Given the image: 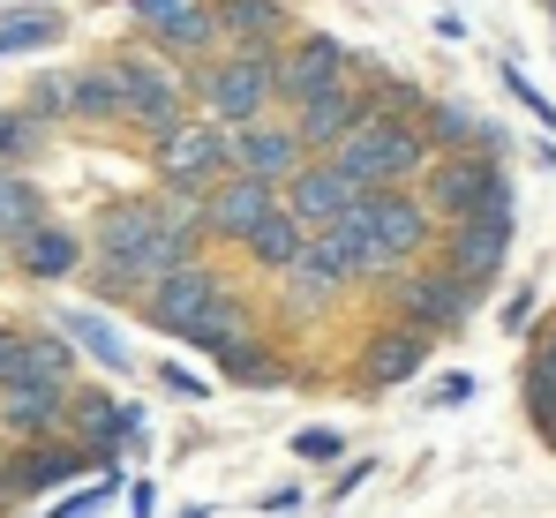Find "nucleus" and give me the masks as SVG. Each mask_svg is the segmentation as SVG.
I'll list each match as a JSON object with an SVG mask.
<instances>
[{
  "instance_id": "obj_1",
  "label": "nucleus",
  "mask_w": 556,
  "mask_h": 518,
  "mask_svg": "<svg viewBox=\"0 0 556 518\" xmlns=\"http://www.w3.org/2000/svg\"><path fill=\"white\" fill-rule=\"evenodd\" d=\"M339 166L354 173V188L376 195V188H414L421 173L437 166L444 151H437V136H429V121H406V113H369L339 151H331Z\"/></svg>"
},
{
  "instance_id": "obj_2",
  "label": "nucleus",
  "mask_w": 556,
  "mask_h": 518,
  "mask_svg": "<svg viewBox=\"0 0 556 518\" xmlns=\"http://www.w3.org/2000/svg\"><path fill=\"white\" fill-rule=\"evenodd\" d=\"M195 90H203V105H211L218 128L271 121V105H278V53H271V46H233L226 61H211V68L195 76Z\"/></svg>"
},
{
  "instance_id": "obj_3",
  "label": "nucleus",
  "mask_w": 556,
  "mask_h": 518,
  "mask_svg": "<svg viewBox=\"0 0 556 518\" xmlns=\"http://www.w3.org/2000/svg\"><path fill=\"white\" fill-rule=\"evenodd\" d=\"M421 203L437 211V226H459V218H481V211L511 203V188L496 180V151H444L421 173Z\"/></svg>"
},
{
  "instance_id": "obj_4",
  "label": "nucleus",
  "mask_w": 556,
  "mask_h": 518,
  "mask_svg": "<svg viewBox=\"0 0 556 518\" xmlns=\"http://www.w3.org/2000/svg\"><path fill=\"white\" fill-rule=\"evenodd\" d=\"M391 324H414V331H429V339H444V331H459L466 316H473V286H459L444 263H414V270H399L391 286Z\"/></svg>"
},
{
  "instance_id": "obj_5",
  "label": "nucleus",
  "mask_w": 556,
  "mask_h": 518,
  "mask_svg": "<svg viewBox=\"0 0 556 518\" xmlns=\"http://www.w3.org/2000/svg\"><path fill=\"white\" fill-rule=\"evenodd\" d=\"M226 143H233V128H218V121H181L174 136H159V143H151L159 188H174V195H211V188L233 173Z\"/></svg>"
},
{
  "instance_id": "obj_6",
  "label": "nucleus",
  "mask_w": 556,
  "mask_h": 518,
  "mask_svg": "<svg viewBox=\"0 0 556 518\" xmlns=\"http://www.w3.org/2000/svg\"><path fill=\"white\" fill-rule=\"evenodd\" d=\"M0 391H76V339L53 324H23L0 361Z\"/></svg>"
},
{
  "instance_id": "obj_7",
  "label": "nucleus",
  "mask_w": 556,
  "mask_h": 518,
  "mask_svg": "<svg viewBox=\"0 0 556 518\" xmlns=\"http://www.w3.org/2000/svg\"><path fill=\"white\" fill-rule=\"evenodd\" d=\"M504 249H511V203H496V211H481V218L444 226V249H437V263H444L459 286L489 293V278L504 270Z\"/></svg>"
},
{
  "instance_id": "obj_8",
  "label": "nucleus",
  "mask_w": 556,
  "mask_h": 518,
  "mask_svg": "<svg viewBox=\"0 0 556 518\" xmlns=\"http://www.w3.org/2000/svg\"><path fill=\"white\" fill-rule=\"evenodd\" d=\"M218 293H226L218 263H188V270L159 278V286L143 293V324H151V331H166V339H188V331L218 308Z\"/></svg>"
},
{
  "instance_id": "obj_9",
  "label": "nucleus",
  "mask_w": 556,
  "mask_h": 518,
  "mask_svg": "<svg viewBox=\"0 0 556 518\" xmlns=\"http://www.w3.org/2000/svg\"><path fill=\"white\" fill-rule=\"evenodd\" d=\"M331 90H354V61H346L339 38H301V46L278 53V105L301 113V105H316Z\"/></svg>"
},
{
  "instance_id": "obj_10",
  "label": "nucleus",
  "mask_w": 556,
  "mask_h": 518,
  "mask_svg": "<svg viewBox=\"0 0 556 518\" xmlns=\"http://www.w3.org/2000/svg\"><path fill=\"white\" fill-rule=\"evenodd\" d=\"M354 203H362V188H354V173L339 166V159H308V166H301L293 180H286V188H278V211H286V218H301L308 233L339 226Z\"/></svg>"
},
{
  "instance_id": "obj_11",
  "label": "nucleus",
  "mask_w": 556,
  "mask_h": 518,
  "mask_svg": "<svg viewBox=\"0 0 556 518\" xmlns=\"http://www.w3.org/2000/svg\"><path fill=\"white\" fill-rule=\"evenodd\" d=\"M113 76H121V98H128V121H136V128H151V136H174V128H181V90L188 84L166 68V61L121 53Z\"/></svg>"
},
{
  "instance_id": "obj_12",
  "label": "nucleus",
  "mask_w": 556,
  "mask_h": 518,
  "mask_svg": "<svg viewBox=\"0 0 556 518\" xmlns=\"http://www.w3.org/2000/svg\"><path fill=\"white\" fill-rule=\"evenodd\" d=\"M271 218H278V188H271V180L226 173V180L203 195V226H211V241H218V249H249V233H256V226H271Z\"/></svg>"
},
{
  "instance_id": "obj_13",
  "label": "nucleus",
  "mask_w": 556,
  "mask_h": 518,
  "mask_svg": "<svg viewBox=\"0 0 556 518\" xmlns=\"http://www.w3.org/2000/svg\"><path fill=\"white\" fill-rule=\"evenodd\" d=\"M362 218H369V233L391 249V256L414 263L429 256V233H437V211L421 203V188H376V195H362Z\"/></svg>"
},
{
  "instance_id": "obj_14",
  "label": "nucleus",
  "mask_w": 556,
  "mask_h": 518,
  "mask_svg": "<svg viewBox=\"0 0 556 518\" xmlns=\"http://www.w3.org/2000/svg\"><path fill=\"white\" fill-rule=\"evenodd\" d=\"M429 368V331H414V324H376L362 353H354V376H362V391H391V383H414Z\"/></svg>"
},
{
  "instance_id": "obj_15",
  "label": "nucleus",
  "mask_w": 556,
  "mask_h": 518,
  "mask_svg": "<svg viewBox=\"0 0 556 518\" xmlns=\"http://www.w3.org/2000/svg\"><path fill=\"white\" fill-rule=\"evenodd\" d=\"M226 159H233V173H249V180H271V188H286L293 173L308 166V151H301L293 121H249V128H233Z\"/></svg>"
},
{
  "instance_id": "obj_16",
  "label": "nucleus",
  "mask_w": 556,
  "mask_h": 518,
  "mask_svg": "<svg viewBox=\"0 0 556 518\" xmlns=\"http://www.w3.org/2000/svg\"><path fill=\"white\" fill-rule=\"evenodd\" d=\"M166 226V195H121V203H105L91 226V256L98 263H136L151 249V233Z\"/></svg>"
},
{
  "instance_id": "obj_17",
  "label": "nucleus",
  "mask_w": 556,
  "mask_h": 518,
  "mask_svg": "<svg viewBox=\"0 0 556 518\" xmlns=\"http://www.w3.org/2000/svg\"><path fill=\"white\" fill-rule=\"evenodd\" d=\"M8 263H15L23 278H38V286H61V278H76V270L91 263V241H84L76 226H61V218H46L38 233H23V241L8 249Z\"/></svg>"
},
{
  "instance_id": "obj_18",
  "label": "nucleus",
  "mask_w": 556,
  "mask_h": 518,
  "mask_svg": "<svg viewBox=\"0 0 556 518\" xmlns=\"http://www.w3.org/2000/svg\"><path fill=\"white\" fill-rule=\"evenodd\" d=\"M369 113H376V105L362 98V90H331V98H316V105H301V113H293V136H301V151H308V159H331V151L369 121Z\"/></svg>"
},
{
  "instance_id": "obj_19",
  "label": "nucleus",
  "mask_w": 556,
  "mask_h": 518,
  "mask_svg": "<svg viewBox=\"0 0 556 518\" xmlns=\"http://www.w3.org/2000/svg\"><path fill=\"white\" fill-rule=\"evenodd\" d=\"M68 399L76 391H0V435L8 443H53V435H68Z\"/></svg>"
},
{
  "instance_id": "obj_20",
  "label": "nucleus",
  "mask_w": 556,
  "mask_h": 518,
  "mask_svg": "<svg viewBox=\"0 0 556 518\" xmlns=\"http://www.w3.org/2000/svg\"><path fill=\"white\" fill-rule=\"evenodd\" d=\"M136 429H143V414L121 406V399H105V391H76V399H68V435L91 443L98 458H113V443H128Z\"/></svg>"
},
{
  "instance_id": "obj_21",
  "label": "nucleus",
  "mask_w": 556,
  "mask_h": 518,
  "mask_svg": "<svg viewBox=\"0 0 556 518\" xmlns=\"http://www.w3.org/2000/svg\"><path fill=\"white\" fill-rule=\"evenodd\" d=\"M249 339H256V308H249V293H233V286H226V293H218V308L188 331V345H195V353H211V361L241 353Z\"/></svg>"
},
{
  "instance_id": "obj_22",
  "label": "nucleus",
  "mask_w": 556,
  "mask_h": 518,
  "mask_svg": "<svg viewBox=\"0 0 556 518\" xmlns=\"http://www.w3.org/2000/svg\"><path fill=\"white\" fill-rule=\"evenodd\" d=\"M241 256H249V270H264V278H286L293 263L308 256V226L278 211L271 226H256V233H249V249H241Z\"/></svg>"
},
{
  "instance_id": "obj_23",
  "label": "nucleus",
  "mask_w": 556,
  "mask_h": 518,
  "mask_svg": "<svg viewBox=\"0 0 556 518\" xmlns=\"http://www.w3.org/2000/svg\"><path fill=\"white\" fill-rule=\"evenodd\" d=\"M218 30L233 46H271L278 30H286V8L278 0H218Z\"/></svg>"
},
{
  "instance_id": "obj_24",
  "label": "nucleus",
  "mask_w": 556,
  "mask_h": 518,
  "mask_svg": "<svg viewBox=\"0 0 556 518\" xmlns=\"http://www.w3.org/2000/svg\"><path fill=\"white\" fill-rule=\"evenodd\" d=\"M68 113H76V121H128L121 76H113V68H84V76H68Z\"/></svg>"
},
{
  "instance_id": "obj_25",
  "label": "nucleus",
  "mask_w": 556,
  "mask_h": 518,
  "mask_svg": "<svg viewBox=\"0 0 556 518\" xmlns=\"http://www.w3.org/2000/svg\"><path fill=\"white\" fill-rule=\"evenodd\" d=\"M46 226V195L23 180V173H0V249H15L23 233Z\"/></svg>"
},
{
  "instance_id": "obj_26",
  "label": "nucleus",
  "mask_w": 556,
  "mask_h": 518,
  "mask_svg": "<svg viewBox=\"0 0 556 518\" xmlns=\"http://www.w3.org/2000/svg\"><path fill=\"white\" fill-rule=\"evenodd\" d=\"M61 331L76 339V353H91L98 368H113V376L128 368V339H121V331H113L98 308H76V316H61Z\"/></svg>"
},
{
  "instance_id": "obj_27",
  "label": "nucleus",
  "mask_w": 556,
  "mask_h": 518,
  "mask_svg": "<svg viewBox=\"0 0 556 518\" xmlns=\"http://www.w3.org/2000/svg\"><path fill=\"white\" fill-rule=\"evenodd\" d=\"M421 121H429V136H437V151H496V143H504L496 128H481L473 113H459V105H429Z\"/></svg>"
},
{
  "instance_id": "obj_28",
  "label": "nucleus",
  "mask_w": 556,
  "mask_h": 518,
  "mask_svg": "<svg viewBox=\"0 0 556 518\" xmlns=\"http://www.w3.org/2000/svg\"><path fill=\"white\" fill-rule=\"evenodd\" d=\"M218 368H226V376H233V383H256V391H278V383H293V368H286V361H278L271 345H264V331H256V339L241 345V353H226V361H218Z\"/></svg>"
},
{
  "instance_id": "obj_29",
  "label": "nucleus",
  "mask_w": 556,
  "mask_h": 518,
  "mask_svg": "<svg viewBox=\"0 0 556 518\" xmlns=\"http://www.w3.org/2000/svg\"><path fill=\"white\" fill-rule=\"evenodd\" d=\"M61 38V15L53 8H15L0 23V53H23V46H53Z\"/></svg>"
},
{
  "instance_id": "obj_30",
  "label": "nucleus",
  "mask_w": 556,
  "mask_h": 518,
  "mask_svg": "<svg viewBox=\"0 0 556 518\" xmlns=\"http://www.w3.org/2000/svg\"><path fill=\"white\" fill-rule=\"evenodd\" d=\"M30 151H38V121H30L23 105H15V113H0V173H15Z\"/></svg>"
},
{
  "instance_id": "obj_31",
  "label": "nucleus",
  "mask_w": 556,
  "mask_h": 518,
  "mask_svg": "<svg viewBox=\"0 0 556 518\" xmlns=\"http://www.w3.org/2000/svg\"><path fill=\"white\" fill-rule=\"evenodd\" d=\"M293 458H308V466H339V458H346V435H339V429H301V435H293Z\"/></svg>"
},
{
  "instance_id": "obj_32",
  "label": "nucleus",
  "mask_w": 556,
  "mask_h": 518,
  "mask_svg": "<svg viewBox=\"0 0 556 518\" xmlns=\"http://www.w3.org/2000/svg\"><path fill=\"white\" fill-rule=\"evenodd\" d=\"M159 383H166V391H174V399H203V391H211V383H203V376H188L181 361H166V368H159Z\"/></svg>"
},
{
  "instance_id": "obj_33",
  "label": "nucleus",
  "mask_w": 556,
  "mask_h": 518,
  "mask_svg": "<svg viewBox=\"0 0 556 518\" xmlns=\"http://www.w3.org/2000/svg\"><path fill=\"white\" fill-rule=\"evenodd\" d=\"M8 345H15V324H0V361H8Z\"/></svg>"
},
{
  "instance_id": "obj_34",
  "label": "nucleus",
  "mask_w": 556,
  "mask_h": 518,
  "mask_svg": "<svg viewBox=\"0 0 556 518\" xmlns=\"http://www.w3.org/2000/svg\"><path fill=\"white\" fill-rule=\"evenodd\" d=\"M0 270H8V263H0Z\"/></svg>"
}]
</instances>
